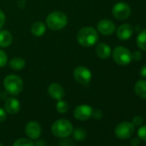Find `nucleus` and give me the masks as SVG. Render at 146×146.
Masks as SVG:
<instances>
[{
	"mask_svg": "<svg viewBox=\"0 0 146 146\" xmlns=\"http://www.w3.org/2000/svg\"><path fill=\"white\" fill-rule=\"evenodd\" d=\"M97 31L92 27H84L81 29L77 35V40L78 43L83 46H92L98 40Z\"/></svg>",
	"mask_w": 146,
	"mask_h": 146,
	"instance_id": "obj_1",
	"label": "nucleus"
},
{
	"mask_svg": "<svg viewBox=\"0 0 146 146\" xmlns=\"http://www.w3.org/2000/svg\"><path fill=\"white\" fill-rule=\"evenodd\" d=\"M68 23V18L66 15L61 11H54L50 13L46 20L47 27L52 30H61L63 29Z\"/></svg>",
	"mask_w": 146,
	"mask_h": 146,
	"instance_id": "obj_2",
	"label": "nucleus"
},
{
	"mask_svg": "<svg viewBox=\"0 0 146 146\" xmlns=\"http://www.w3.org/2000/svg\"><path fill=\"white\" fill-rule=\"evenodd\" d=\"M73 131L72 124L64 119H60L53 122L52 125V134L60 138L68 137Z\"/></svg>",
	"mask_w": 146,
	"mask_h": 146,
	"instance_id": "obj_3",
	"label": "nucleus"
},
{
	"mask_svg": "<svg viewBox=\"0 0 146 146\" xmlns=\"http://www.w3.org/2000/svg\"><path fill=\"white\" fill-rule=\"evenodd\" d=\"M4 86L10 95L18 96L23 90V81L17 75L11 74L5 78Z\"/></svg>",
	"mask_w": 146,
	"mask_h": 146,
	"instance_id": "obj_4",
	"label": "nucleus"
},
{
	"mask_svg": "<svg viewBox=\"0 0 146 146\" xmlns=\"http://www.w3.org/2000/svg\"><path fill=\"white\" fill-rule=\"evenodd\" d=\"M114 61L119 65H127L132 60V53L126 47L117 46L113 52Z\"/></svg>",
	"mask_w": 146,
	"mask_h": 146,
	"instance_id": "obj_5",
	"label": "nucleus"
},
{
	"mask_svg": "<svg viewBox=\"0 0 146 146\" xmlns=\"http://www.w3.org/2000/svg\"><path fill=\"white\" fill-rule=\"evenodd\" d=\"M135 131L134 125L128 121H124L119 123L114 130V133L118 138L126 139L133 135Z\"/></svg>",
	"mask_w": 146,
	"mask_h": 146,
	"instance_id": "obj_6",
	"label": "nucleus"
},
{
	"mask_svg": "<svg viewBox=\"0 0 146 146\" xmlns=\"http://www.w3.org/2000/svg\"><path fill=\"white\" fill-rule=\"evenodd\" d=\"M73 76L77 82L81 84H87L90 82L92 74L91 71L84 66H78L74 70Z\"/></svg>",
	"mask_w": 146,
	"mask_h": 146,
	"instance_id": "obj_7",
	"label": "nucleus"
},
{
	"mask_svg": "<svg viewBox=\"0 0 146 146\" xmlns=\"http://www.w3.org/2000/svg\"><path fill=\"white\" fill-rule=\"evenodd\" d=\"M112 13L113 17L119 20H125L128 18L131 15V8L130 6L123 2L116 4L112 10Z\"/></svg>",
	"mask_w": 146,
	"mask_h": 146,
	"instance_id": "obj_8",
	"label": "nucleus"
},
{
	"mask_svg": "<svg viewBox=\"0 0 146 146\" xmlns=\"http://www.w3.org/2000/svg\"><path fill=\"white\" fill-rule=\"evenodd\" d=\"M92 112H93V108L90 106L83 104L78 106L75 108L73 114H74V117L80 121H85L92 116Z\"/></svg>",
	"mask_w": 146,
	"mask_h": 146,
	"instance_id": "obj_9",
	"label": "nucleus"
},
{
	"mask_svg": "<svg viewBox=\"0 0 146 146\" xmlns=\"http://www.w3.org/2000/svg\"><path fill=\"white\" fill-rule=\"evenodd\" d=\"M25 133L30 139H38L41 134V127L36 121H30L25 126Z\"/></svg>",
	"mask_w": 146,
	"mask_h": 146,
	"instance_id": "obj_10",
	"label": "nucleus"
},
{
	"mask_svg": "<svg viewBox=\"0 0 146 146\" xmlns=\"http://www.w3.org/2000/svg\"><path fill=\"white\" fill-rule=\"evenodd\" d=\"M97 29L103 35H111L115 30V25L111 20L103 19L98 23Z\"/></svg>",
	"mask_w": 146,
	"mask_h": 146,
	"instance_id": "obj_11",
	"label": "nucleus"
},
{
	"mask_svg": "<svg viewBox=\"0 0 146 146\" xmlns=\"http://www.w3.org/2000/svg\"><path fill=\"white\" fill-rule=\"evenodd\" d=\"M48 94L52 99L59 101L62 100L64 96V90L60 84L53 83L51 84L48 87Z\"/></svg>",
	"mask_w": 146,
	"mask_h": 146,
	"instance_id": "obj_12",
	"label": "nucleus"
},
{
	"mask_svg": "<svg viewBox=\"0 0 146 146\" xmlns=\"http://www.w3.org/2000/svg\"><path fill=\"white\" fill-rule=\"evenodd\" d=\"M5 108L6 113L10 114H16L20 111L21 105H20L19 101L17 98L11 97L6 100L5 103Z\"/></svg>",
	"mask_w": 146,
	"mask_h": 146,
	"instance_id": "obj_13",
	"label": "nucleus"
},
{
	"mask_svg": "<svg viewBox=\"0 0 146 146\" xmlns=\"http://www.w3.org/2000/svg\"><path fill=\"white\" fill-rule=\"evenodd\" d=\"M132 34H133V28L131 25L127 23L120 25L117 30V36L121 40H125L130 39Z\"/></svg>",
	"mask_w": 146,
	"mask_h": 146,
	"instance_id": "obj_14",
	"label": "nucleus"
},
{
	"mask_svg": "<svg viewBox=\"0 0 146 146\" xmlns=\"http://www.w3.org/2000/svg\"><path fill=\"white\" fill-rule=\"evenodd\" d=\"M96 54L101 58H108L111 55V48L105 43H99L96 46Z\"/></svg>",
	"mask_w": 146,
	"mask_h": 146,
	"instance_id": "obj_15",
	"label": "nucleus"
},
{
	"mask_svg": "<svg viewBox=\"0 0 146 146\" xmlns=\"http://www.w3.org/2000/svg\"><path fill=\"white\" fill-rule=\"evenodd\" d=\"M12 35L8 30H1L0 31V46L7 47L12 43Z\"/></svg>",
	"mask_w": 146,
	"mask_h": 146,
	"instance_id": "obj_16",
	"label": "nucleus"
},
{
	"mask_svg": "<svg viewBox=\"0 0 146 146\" xmlns=\"http://www.w3.org/2000/svg\"><path fill=\"white\" fill-rule=\"evenodd\" d=\"M134 90L138 97L142 99H146V80L137 81L135 84Z\"/></svg>",
	"mask_w": 146,
	"mask_h": 146,
	"instance_id": "obj_17",
	"label": "nucleus"
},
{
	"mask_svg": "<svg viewBox=\"0 0 146 146\" xmlns=\"http://www.w3.org/2000/svg\"><path fill=\"white\" fill-rule=\"evenodd\" d=\"M31 32L33 35L36 37H40L46 32V26L42 22H35L31 27Z\"/></svg>",
	"mask_w": 146,
	"mask_h": 146,
	"instance_id": "obj_18",
	"label": "nucleus"
},
{
	"mask_svg": "<svg viewBox=\"0 0 146 146\" xmlns=\"http://www.w3.org/2000/svg\"><path fill=\"white\" fill-rule=\"evenodd\" d=\"M10 66L11 69L13 70H20L24 68L25 66V60L22 58H19V57H16L14 58H12L11 61H10Z\"/></svg>",
	"mask_w": 146,
	"mask_h": 146,
	"instance_id": "obj_19",
	"label": "nucleus"
},
{
	"mask_svg": "<svg viewBox=\"0 0 146 146\" xmlns=\"http://www.w3.org/2000/svg\"><path fill=\"white\" fill-rule=\"evenodd\" d=\"M137 44L141 50L146 52V29H143L139 33L137 38Z\"/></svg>",
	"mask_w": 146,
	"mask_h": 146,
	"instance_id": "obj_20",
	"label": "nucleus"
},
{
	"mask_svg": "<svg viewBox=\"0 0 146 146\" xmlns=\"http://www.w3.org/2000/svg\"><path fill=\"white\" fill-rule=\"evenodd\" d=\"M72 133H73V137H74V139H76L78 141H82V140L85 139L86 135H87L86 131L84 129L81 128V127L73 130Z\"/></svg>",
	"mask_w": 146,
	"mask_h": 146,
	"instance_id": "obj_21",
	"label": "nucleus"
},
{
	"mask_svg": "<svg viewBox=\"0 0 146 146\" xmlns=\"http://www.w3.org/2000/svg\"><path fill=\"white\" fill-rule=\"evenodd\" d=\"M12 146H35V143L29 138H19L16 140Z\"/></svg>",
	"mask_w": 146,
	"mask_h": 146,
	"instance_id": "obj_22",
	"label": "nucleus"
},
{
	"mask_svg": "<svg viewBox=\"0 0 146 146\" xmlns=\"http://www.w3.org/2000/svg\"><path fill=\"white\" fill-rule=\"evenodd\" d=\"M56 109L60 113H65L69 110V105L66 102L63 100H59L56 104Z\"/></svg>",
	"mask_w": 146,
	"mask_h": 146,
	"instance_id": "obj_23",
	"label": "nucleus"
},
{
	"mask_svg": "<svg viewBox=\"0 0 146 146\" xmlns=\"http://www.w3.org/2000/svg\"><path fill=\"white\" fill-rule=\"evenodd\" d=\"M8 62V57L5 51L0 49V68L4 67L7 64Z\"/></svg>",
	"mask_w": 146,
	"mask_h": 146,
	"instance_id": "obj_24",
	"label": "nucleus"
},
{
	"mask_svg": "<svg viewBox=\"0 0 146 146\" xmlns=\"http://www.w3.org/2000/svg\"><path fill=\"white\" fill-rule=\"evenodd\" d=\"M137 135H138V137H139V138H141V139L143 140V141H146V125L141 126V127L138 129V131H137Z\"/></svg>",
	"mask_w": 146,
	"mask_h": 146,
	"instance_id": "obj_25",
	"label": "nucleus"
},
{
	"mask_svg": "<svg viewBox=\"0 0 146 146\" xmlns=\"http://www.w3.org/2000/svg\"><path fill=\"white\" fill-rule=\"evenodd\" d=\"M143 119L141 116H135L132 119V124L134 125H140L143 124Z\"/></svg>",
	"mask_w": 146,
	"mask_h": 146,
	"instance_id": "obj_26",
	"label": "nucleus"
},
{
	"mask_svg": "<svg viewBox=\"0 0 146 146\" xmlns=\"http://www.w3.org/2000/svg\"><path fill=\"white\" fill-rule=\"evenodd\" d=\"M92 116H93L96 119H100L102 118L103 113H102V112L101 110L96 109V110H93V112H92Z\"/></svg>",
	"mask_w": 146,
	"mask_h": 146,
	"instance_id": "obj_27",
	"label": "nucleus"
},
{
	"mask_svg": "<svg viewBox=\"0 0 146 146\" xmlns=\"http://www.w3.org/2000/svg\"><path fill=\"white\" fill-rule=\"evenodd\" d=\"M58 146H75V145H74V143H73L70 140L64 139V140H62L58 143Z\"/></svg>",
	"mask_w": 146,
	"mask_h": 146,
	"instance_id": "obj_28",
	"label": "nucleus"
},
{
	"mask_svg": "<svg viewBox=\"0 0 146 146\" xmlns=\"http://www.w3.org/2000/svg\"><path fill=\"white\" fill-rule=\"evenodd\" d=\"M5 15L1 10H0V29L3 28V26L5 25Z\"/></svg>",
	"mask_w": 146,
	"mask_h": 146,
	"instance_id": "obj_29",
	"label": "nucleus"
},
{
	"mask_svg": "<svg viewBox=\"0 0 146 146\" xmlns=\"http://www.w3.org/2000/svg\"><path fill=\"white\" fill-rule=\"evenodd\" d=\"M142 58H143V55L138 51H136L135 52L132 53V59H134L136 61H139L140 59H142Z\"/></svg>",
	"mask_w": 146,
	"mask_h": 146,
	"instance_id": "obj_30",
	"label": "nucleus"
},
{
	"mask_svg": "<svg viewBox=\"0 0 146 146\" xmlns=\"http://www.w3.org/2000/svg\"><path fill=\"white\" fill-rule=\"evenodd\" d=\"M6 116H7V114H6V111H5V110H4L3 108H0V123H2V122H4V121L5 120Z\"/></svg>",
	"mask_w": 146,
	"mask_h": 146,
	"instance_id": "obj_31",
	"label": "nucleus"
},
{
	"mask_svg": "<svg viewBox=\"0 0 146 146\" xmlns=\"http://www.w3.org/2000/svg\"><path fill=\"white\" fill-rule=\"evenodd\" d=\"M139 143H140V140L137 137H134L131 141V146H138Z\"/></svg>",
	"mask_w": 146,
	"mask_h": 146,
	"instance_id": "obj_32",
	"label": "nucleus"
},
{
	"mask_svg": "<svg viewBox=\"0 0 146 146\" xmlns=\"http://www.w3.org/2000/svg\"><path fill=\"white\" fill-rule=\"evenodd\" d=\"M140 76H141L142 78H146V64L143 65V66L141 68V70H140Z\"/></svg>",
	"mask_w": 146,
	"mask_h": 146,
	"instance_id": "obj_33",
	"label": "nucleus"
},
{
	"mask_svg": "<svg viewBox=\"0 0 146 146\" xmlns=\"http://www.w3.org/2000/svg\"><path fill=\"white\" fill-rule=\"evenodd\" d=\"M35 146H46V142L44 140L40 139V140H37L35 143Z\"/></svg>",
	"mask_w": 146,
	"mask_h": 146,
	"instance_id": "obj_34",
	"label": "nucleus"
},
{
	"mask_svg": "<svg viewBox=\"0 0 146 146\" xmlns=\"http://www.w3.org/2000/svg\"><path fill=\"white\" fill-rule=\"evenodd\" d=\"M0 146H5L4 144H2V143H0Z\"/></svg>",
	"mask_w": 146,
	"mask_h": 146,
	"instance_id": "obj_35",
	"label": "nucleus"
}]
</instances>
